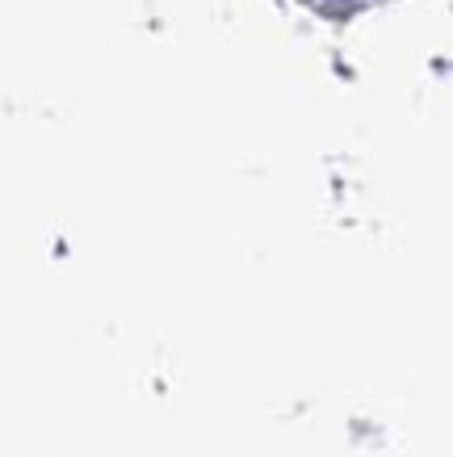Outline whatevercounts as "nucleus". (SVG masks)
<instances>
[]
</instances>
